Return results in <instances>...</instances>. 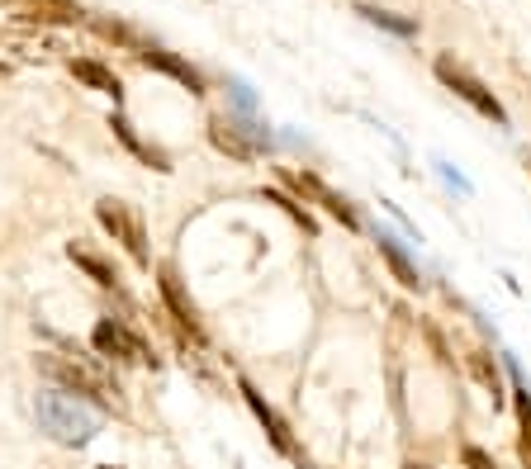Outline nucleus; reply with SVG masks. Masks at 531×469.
Segmentation results:
<instances>
[{
  "mask_svg": "<svg viewBox=\"0 0 531 469\" xmlns=\"http://www.w3.org/2000/svg\"><path fill=\"white\" fill-rule=\"evenodd\" d=\"M72 76H76V81H86L91 91L110 95V100H119V95H124V81H119V76H114L110 67L91 62V57H76V62H72Z\"/></svg>",
  "mask_w": 531,
  "mask_h": 469,
  "instance_id": "obj_7",
  "label": "nucleus"
},
{
  "mask_svg": "<svg viewBox=\"0 0 531 469\" xmlns=\"http://www.w3.org/2000/svg\"><path fill=\"white\" fill-rule=\"evenodd\" d=\"M38 365V375H48L62 389V394H72L81 398V403H100V408H110L114 394H110V384L95 375L86 361H76V356H57V351H38L34 356Z\"/></svg>",
  "mask_w": 531,
  "mask_h": 469,
  "instance_id": "obj_2",
  "label": "nucleus"
},
{
  "mask_svg": "<svg viewBox=\"0 0 531 469\" xmlns=\"http://www.w3.org/2000/svg\"><path fill=\"white\" fill-rule=\"evenodd\" d=\"M110 128L119 133V138H124V147H133V152L143 157V162H152L157 171H166V157H162V152H152V147H143V143H138V133L129 128V119H119V114H114V119H110Z\"/></svg>",
  "mask_w": 531,
  "mask_h": 469,
  "instance_id": "obj_15",
  "label": "nucleus"
},
{
  "mask_svg": "<svg viewBox=\"0 0 531 469\" xmlns=\"http://www.w3.org/2000/svg\"><path fill=\"white\" fill-rule=\"evenodd\" d=\"M517 417H522V436H517V455L531 469V398H517Z\"/></svg>",
  "mask_w": 531,
  "mask_h": 469,
  "instance_id": "obj_16",
  "label": "nucleus"
},
{
  "mask_svg": "<svg viewBox=\"0 0 531 469\" xmlns=\"http://www.w3.org/2000/svg\"><path fill=\"white\" fill-rule=\"evenodd\" d=\"M527 166H531V162H527Z\"/></svg>",
  "mask_w": 531,
  "mask_h": 469,
  "instance_id": "obj_23",
  "label": "nucleus"
},
{
  "mask_svg": "<svg viewBox=\"0 0 531 469\" xmlns=\"http://www.w3.org/2000/svg\"><path fill=\"white\" fill-rule=\"evenodd\" d=\"M34 417H38V432H48L57 446H86V441L100 432V417H95L81 398L62 394V389L38 394L34 398Z\"/></svg>",
  "mask_w": 531,
  "mask_h": 469,
  "instance_id": "obj_1",
  "label": "nucleus"
},
{
  "mask_svg": "<svg viewBox=\"0 0 531 469\" xmlns=\"http://www.w3.org/2000/svg\"><path fill=\"white\" fill-rule=\"evenodd\" d=\"M67 256H72L76 266H81V271L91 275V280H95V285H100V289H114V280H119V275H114L110 266L100 261V256H91V252H86V247H76V242H72V247H67Z\"/></svg>",
  "mask_w": 531,
  "mask_h": 469,
  "instance_id": "obj_13",
  "label": "nucleus"
},
{
  "mask_svg": "<svg viewBox=\"0 0 531 469\" xmlns=\"http://www.w3.org/2000/svg\"><path fill=\"white\" fill-rule=\"evenodd\" d=\"M285 181H290L304 199H313V204H323V209H328V214L337 218L342 228H361V218H356V209H351V204H347L342 195H337V190H328V185L318 181V176H309V171H290Z\"/></svg>",
  "mask_w": 531,
  "mask_h": 469,
  "instance_id": "obj_6",
  "label": "nucleus"
},
{
  "mask_svg": "<svg viewBox=\"0 0 531 469\" xmlns=\"http://www.w3.org/2000/svg\"><path fill=\"white\" fill-rule=\"evenodd\" d=\"M408 469H427V465H408Z\"/></svg>",
  "mask_w": 531,
  "mask_h": 469,
  "instance_id": "obj_20",
  "label": "nucleus"
},
{
  "mask_svg": "<svg viewBox=\"0 0 531 469\" xmlns=\"http://www.w3.org/2000/svg\"><path fill=\"white\" fill-rule=\"evenodd\" d=\"M100 469H119V465H100Z\"/></svg>",
  "mask_w": 531,
  "mask_h": 469,
  "instance_id": "obj_21",
  "label": "nucleus"
},
{
  "mask_svg": "<svg viewBox=\"0 0 531 469\" xmlns=\"http://www.w3.org/2000/svg\"><path fill=\"white\" fill-rule=\"evenodd\" d=\"M361 15L370 19V24H385V29H394V34H413V24L408 19H394V15H380V10H361Z\"/></svg>",
  "mask_w": 531,
  "mask_h": 469,
  "instance_id": "obj_17",
  "label": "nucleus"
},
{
  "mask_svg": "<svg viewBox=\"0 0 531 469\" xmlns=\"http://www.w3.org/2000/svg\"><path fill=\"white\" fill-rule=\"evenodd\" d=\"M95 218H100V228H105V233H110L114 242H119V247H124V252H129L138 266H143V261H147L143 218L133 214L129 204H119V199H100V204H95Z\"/></svg>",
  "mask_w": 531,
  "mask_h": 469,
  "instance_id": "obj_3",
  "label": "nucleus"
},
{
  "mask_svg": "<svg viewBox=\"0 0 531 469\" xmlns=\"http://www.w3.org/2000/svg\"><path fill=\"white\" fill-rule=\"evenodd\" d=\"M147 62V67H157V72H166V76H176V81H181L185 91L190 95H200L204 86H200V76H195V67H185L181 57H171V53H162V48H143V53H138Z\"/></svg>",
  "mask_w": 531,
  "mask_h": 469,
  "instance_id": "obj_10",
  "label": "nucleus"
},
{
  "mask_svg": "<svg viewBox=\"0 0 531 469\" xmlns=\"http://www.w3.org/2000/svg\"><path fill=\"white\" fill-rule=\"evenodd\" d=\"M375 242H380V256H385V266H389V271H394V280H399L403 289H422V275H418V266L408 261V252H403L399 242H394V237H389V233H380V237H375Z\"/></svg>",
  "mask_w": 531,
  "mask_h": 469,
  "instance_id": "obj_8",
  "label": "nucleus"
},
{
  "mask_svg": "<svg viewBox=\"0 0 531 469\" xmlns=\"http://www.w3.org/2000/svg\"><path fill=\"white\" fill-rule=\"evenodd\" d=\"M470 365H475V375L484 379V384L494 389V398H498V365H489V361H484V356H475V361H470Z\"/></svg>",
  "mask_w": 531,
  "mask_h": 469,
  "instance_id": "obj_18",
  "label": "nucleus"
},
{
  "mask_svg": "<svg viewBox=\"0 0 531 469\" xmlns=\"http://www.w3.org/2000/svg\"><path fill=\"white\" fill-rule=\"evenodd\" d=\"M91 342L100 356H110V361H124V365H152V351H147V342L138 337V332H129V327L119 323V318H105V323H95Z\"/></svg>",
  "mask_w": 531,
  "mask_h": 469,
  "instance_id": "obj_4",
  "label": "nucleus"
},
{
  "mask_svg": "<svg viewBox=\"0 0 531 469\" xmlns=\"http://www.w3.org/2000/svg\"><path fill=\"white\" fill-rule=\"evenodd\" d=\"M214 143H219L228 157H238V162H252V152H257L252 143H242V133L228 124V119H214Z\"/></svg>",
  "mask_w": 531,
  "mask_h": 469,
  "instance_id": "obj_14",
  "label": "nucleus"
},
{
  "mask_svg": "<svg viewBox=\"0 0 531 469\" xmlns=\"http://www.w3.org/2000/svg\"><path fill=\"white\" fill-rule=\"evenodd\" d=\"M0 76H5V62H0Z\"/></svg>",
  "mask_w": 531,
  "mask_h": 469,
  "instance_id": "obj_22",
  "label": "nucleus"
},
{
  "mask_svg": "<svg viewBox=\"0 0 531 469\" xmlns=\"http://www.w3.org/2000/svg\"><path fill=\"white\" fill-rule=\"evenodd\" d=\"M162 299L171 304V313H176V323H181L185 332H190V337L200 342V323H195V304H190V299L181 294V285H176V275H162Z\"/></svg>",
  "mask_w": 531,
  "mask_h": 469,
  "instance_id": "obj_11",
  "label": "nucleus"
},
{
  "mask_svg": "<svg viewBox=\"0 0 531 469\" xmlns=\"http://www.w3.org/2000/svg\"><path fill=\"white\" fill-rule=\"evenodd\" d=\"M437 76L460 95V100H470V105H475L484 119H494V124H508V114H503V105L494 100V91H484V81H475V76L465 72L460 62H451V57H437Z\"/></svg>",
  "mask_w": 531,
  "mask_h": 469,
  "instance_id": "obj_5",
  "label": "nucleus"
},
{
  "mask_svg": "<svg viewBox=\"0 0 531 469\" xmlns=\"http://www.w3.org/2000/svg\"><path fill=\"white\" fill-rule=\"evenodd\" d=\"M24 19H34V24H76L81 5L76 0H24Z\"/></svg>",
  "mask_w": 531,
  "mask_h": 469,
  "instance_id": "obj_9",
  "label": "nucleus"
},
{
  "mask_svg": "<svg viewBox=\"0 0 531 469\" xmlns=\"http://www.w3.org/2000/svg\"><path fill=\"white\" fill-rule=\"evenodd\" d=\"M242 394H247V403H252V413H257L261 422H266V432H271V441H275V446H280V451H294V446H290V436H285V422H280V417H275L271 408L261 403V394H257V389H252V384H242Z\"/></svg>",
  "mask_w": 531,
  "mask_h": 469,
  "instance_id": "obj_12",
  "label": "nucleus"
},
{
  "mask_svg": "<svg viewBox=\"0 0 531 469\" xmlns=\"http://www.w3.org/2000/svg\"><path fill=\"white\" fill-rule=\"evenodd\" d=\"M465 465H470V469H494V460L479 451V446H465Z\"/></svg>",
  "mask_w": 531,
  "mask_h": 469,
  "instance_id": "obj_19",
  "label": "nucleus"
}]
</instances>
